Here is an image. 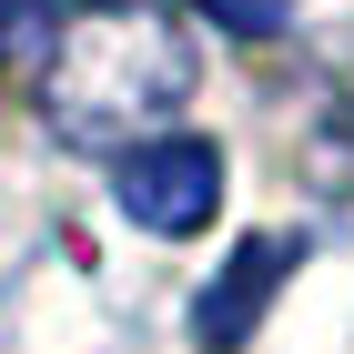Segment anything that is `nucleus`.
<instances>
[{"instance_id": "nucleus-3", "label": "nucleus", "mask_w": 354, "mask_h": 354, "mask_svg": "<svg viewBox=\"0 0 354 354\" xmlns=\"http://www.w3.org/2000/svg\"><path fill=\"white\" fill-rule=\"evenodd\" d=\"M304 263V243L294 233H243L233 243V263L203 283V304H192V344L203 354H223V344H243L253 324H263V304H273V283Z\"/></svg>"}, {"instance_id": "nucleus-1", "label": "nucleus", "mask_w": 354, "mask_h": 354, "mask_svg": "<svg viewBox=\"0 0 354 354\" xmlns=\"http://www.w3.org/2000/svg\"><path fill=\"white\" fill-rule=\"evenodd\" d=\"M183 91H192V41L142 0L71 10L51 41V71H41V111L61 142H122L142 122L183 111Z\"/></svg>"}, {"instance_id": "nucleus-2", "label": "nucleus", "mask_w": 354, "mask_h": 354, "mask_svg": "<svg viewBox=\"0 0 354 354\" xmlns=\"http://www.w3.org/2000/svg\"><path fill=\"white\" fill-rule=\"evenodd\" d=\"M122 213L142 223V233H162V243H183V233H203V223L223 213V152L203 132H152L122 152Z\"/></svg>"}, {"instance_id": "nucleus-4", "label": "nucleus", "mask_w": 354, "mask_h": 354, "mask_svg": "<svg viewBox=\"0 0 354 354\" xmlns=\"http://www.w3.org/2000/svg\"><path fill=\"white\" fill-rule=\"evenodd\" d=\"M61 21H71L61 0H0V71H21L30 51H51Z\"/></svg>"}, {"instance_id": "nucleus-5", "label": "nucleus", "mask_w": 354, "mask_h": 354, "mask_svg": "<svg viewBox=\"0 0 354 354\" xmlns=\"http://www.w3.org/2000/svg\"><path fill=\"white\" fill-rule=\"evenodd\" d=\"M192 10L223 21L233 41H273V30H283V0H192Z\"/></svg>"}]
</instances>
